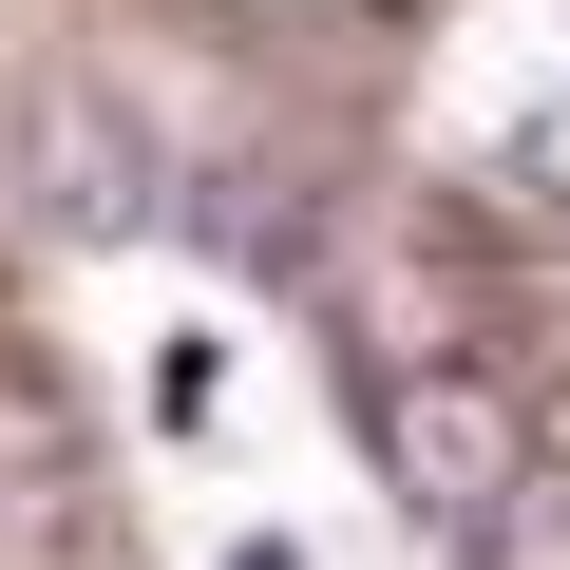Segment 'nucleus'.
<instances>
[{"instance_id":"obj_1","label":"nucleus","mask_w":570,"mask_h":570,"mask_svg":"<svg viewBox=\"0 0 570 570\" xmlns=\"http://www.w3.org/2000/svg\"><path fill=\"white\" fill-rule=\"evenodd\" d=\"M362 438H381V475H400L438 532H494V513L532 494V419H513V362L400 343V362H362Z\"/></svg>"},{"instance_id":"obj_2","label":"nucleus","mask_w":570,"mask_h":570,"mask_svg":"<svg viewBox=\"0 0 570 570\" xmlns=\"http://www.w3.org/2000/svg\"><path fill=\"white\" fill-rule=\"evenodd\" d=\"M39 171H58V228H134L153 190H134V134L96 115V96H39Z\"/></svg>"},{"instance_id":"obj_3","label":"nucleus","mask_w":570,"mask_h":570,"mask_svg":"<svg viewBox=\"0 0 570 570\" xmlns=\"http://www.w3.org/2000/svg\"><path fill=\"white\" fill-rule=\"evenodd\" d=\"M513 419H532V475H570V362H532V381H513Z\"/></svg>"}]
</instances>
